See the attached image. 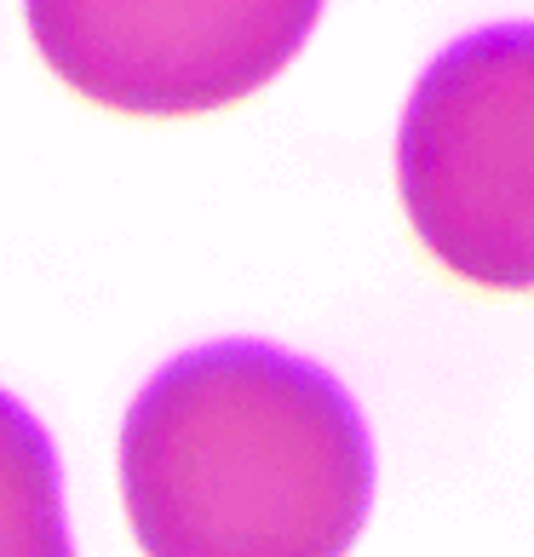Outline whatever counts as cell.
Segmentation results:
<instances>
[{
	"mask_svg": "<svg viewBox=\"0 0 534 557\" xmlns=\"http://www.w3.org/2000/svg\"><path fill=\"white\" fill-rule=\"evenodd\" d=\"M121 494L144 557H345L374 500V448L327 368L224 339L133 397Z\"/></svg>",
	"mask_w": 534,
	"mask_h": 557,
	"instance_id": "cell-1",
	"label": "cell"
},
{
	"mask_svg": "<svg viewBox=\"0 0 534 557\" xmlns=\"http://www.w3.org/2000/svg\"><path fill=\"white\" fill-rule=\"evenodd\" d=\"M397 190L443 271L534 294V24H488L431 58L402 110Z\"/></svg>",
	"mask_w": 534,
	"mask_h": 557,
	"instance_id": "cell-2",
	"label": "cell"
},
{
	"mask_svg": "<svg viewBox=\"0 0 534 557\" xmlns=\"http://www.w3.org/2000/svg\"><path fill=\"white\" fill-rule=\"evenodd\" d=\"M47 70L121 115H208L294 64L322 0H24Z\"/></svg>",
	"mask_w": 534,
	"mask_h": 557,
	"instance_id": "cell-3",
	"label": "cell"
},
{
	"mask_svg": "<svg viewBox=\"0 0 534 557\" xmlns=\"http://www.w3.org/2000/svg\"><path fill=\"white\" fill-rule=\"evenodd\" d=\"M0 557H75L52 437L0 391Z\"/></svg>",
	"mask_w": 534,
	"mask_h": 557,
	"instance_id": "cell-4",
	"label": "cell"
}]
</instances>
